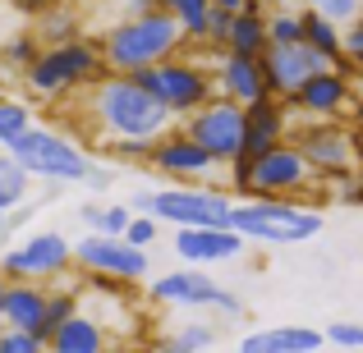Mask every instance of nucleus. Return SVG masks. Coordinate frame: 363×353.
Masks as SVG:
<instances>
[{
  "label": "nucleus",
  "instance_id": "27",
  "mask_svg": "<svg viewBox=\"0 0 363 353\" xmlns=\"http://www.w3.org/2000/svg\"><path fill=\"white\" fill-rule=\"evenodd\" d=\"M267 33H272V46L303 42V9H294V5H285V9H267Z\"/></svg>",
  "mask_w": 363,
  "mask_h": 353
},
{
  "label": "nucleus",
  "instance_id": "29",
  "mask_svg": "<svg viewBox=\"0 0 363 353\" xmlns=\"http://www.w3.org/2000/svg\"><path fill=\"white\" fill-rule=\"evenodd\" d=\"M83 221L88 230H101V234H124L133 221V207H83Z\"/></svg>",
  "mask_w": 363,
  "mask_h": 353
},
{
  "label": "nucleus",
  "instance_id": "38",
  "mask_svg": "<svg viewBox=\"0 0 363 353\" xmlns=\"http://www.w3.org/2000/svg\"><path fill=\"white\" fill-rule=\"evenodd\" d=\"M212 308H216V312H225V317H240V312H244V303L235 299L230 289H221V294H216V303H212Z\"/></svg>",
  "mask_w": 363,
  "mask_h": 353
},
{
  "label": "nucleus",
  "instance_id": "6",
  "mask_svg": "<svg viewBox=\"0 0 363 353\" xmlns=\"http://www.w3.org/2000/svg\"><path fill=\"white\" fill-rule=\"evenodd\" d=\"M9 151H14L18 161H23L28 175L37 179H51V184H83V179L92 175V161L83 147H74L65 133L55 129H23L14 142H9Z\"/></svg>",
  "mask_w": 363,
  "mask_h": 353
},
{
  "label": "nucleus",
  "instance_id": "26",
  "mask_svg": "<svg viewBox=\"0 0 363 353\" xmlns=\"http://www.w3.org/2000/svg\"><path fill=\"white\" fill-rule=\"evenodd\" d=\"M170 9H175L189 46H207V14H212V0H175Z\"/></svg>",
  "mask_w": 363,
  "mask_h": 353
},
{
  "label": "nucleus",
  "instance_id": "2",
  "mask_svg": "<svg viewBox=\"0 0 363 353\" xmlns=\"http://www.w3.org/2000/svg\"><path fill=\"white\" fill-rule=\"evenodd\" d=\"M101 60H106V69L116 74H138L147 69V64L157 60H170V55H179L189 46L184 28H179L175 9L166 5H152V9H138V14H124L116 23L101 33Z\"/></svg>",
  "mask_w": 363,
  "mask_h": 353
},
{
  "label": "nucleus",
  "instance_id": "34",
  "mask_svg": "<svg viewBox=\"0 0 363 353\" xmlns=\"http://www.w3.org/2000/svg\"><path fill=\"white\" fill-rule=\"evenodd\" d=\"M299 5H308V9H318V14L336 18L340 28H345V23H354V18L363 14V0H299Z\"/></svg>",
  "mask_w": 363,
  "mask_h": 353
},
{
  "label": "nucleus",
  "instance_id": "18",
  "mask_svg": "<svg viewBox=\"0 0 363 353\" xmlns=\"http://www.w3.org/2000/svg\"><path fill=\"white\" fill-rule=\"evenodd\" d=\"M290 124H285V101L281 97H257L244 106V151L240 156H262L267 147L285 142Z\"/></svg>",
  "mask_w": 363,
  "mask_h": 353
},
{
  "label": "nucleus",
  "instance_id": "17",
  "mask_svg": "<svg viewBox=\"0 0 363 353\" xmlns=\"http://www.w3.org/2000/svg\"><path fill=\"white\" fill-rule=\"evenodd\" d=\"M147 294H152L157 303H166V308H212L216 294H221V284H216L207 271H198V266L189 262L184 271H166V275H157Z\"/></svg>",
  "mask_w": 363,
  "mask_h": 353
},
{
  "label": "nucleus",
  "instance_id": "13",
  "mask_svg": "<svg viewBox=\"0 0 363 353\" xmlns=\"http://www.w3.org/2000/svg\"><path fill=\"white\" fill-rule=\"evenodd\" d=\"M327 55H318L308 42H290V46H267L262 51V69H267V88H272V97L281 101H294L299 97V88L313 79L318 69H327Z\"/></svg>",
  "mask_w": 363,
  "mask_h": 353
},
{
  "label": "nucleus",
  "instance_id": "24",
  "mask_svg": "<svg viewBox=\"0 0 363 353\" xmlns=\"http://www.w3.org/2000/svg\"><path fill=\"white\" fill-rule=\"evenodd\" d=\"M33 33L42 46H60V42H74V37H83V14L69 5V0H55L51 9H42V14L33 18Z\"/></svg>",
  "mask_w": 363,
  "mask_h": 353
},
{
  "label": "nucleus",
  "instance_id": "11",
  "mask_svg": "<svg viewBox=\"0 0 363 353\" xmlns=\"http://www.w3.org/2000/svg\"><path fill=\"white\" fill-rule=\"evenodd\" d=\"M69 266H74V243L55 230L28 234L23 243L0 253V271L14 275V280H55V275H65Z\"/></svg>",
  "mask_w": 363,
  "mask_h": 353
},
{
  "label": "nucleus",
  "instance_id": "39",
  "mask_svg": "<svg viewBox=\"0 0 363 353\" xmlns=\"http://www.w3.org/2000/svg\"><path fill=\"white\" fill-rule=\"evenodd\" d=\"M9 5H14V9H18V14H28V18H37V14H42V9H51V5H55V0H9Z\"/></svg>",
  "mask_w": 363,
  "mask_h": 353
},
{
  "label": "nucleus",
  "instance_id": "23",
  "mask_svg": "<svg viewBox=\"0 0 363 353\" xmlns=\"http://www.w3.org/2000/svg\"><path fill=\"white\" fill-rule=\"evenodd\" d=\"M272 46V33H267V9L248 5L240 14H230V33H225L221 51H240V55H262Z\"/></svg>",
  "mask_w": 363,
  "mask_h": 353
},
{
  "label": "nucleus",
  "instance_id": "20",
  "mask_svg": "<svg viewBox=\"0 0 363 353\" xmlns=\"http://www.w3.org/2000/svg\"><path fill=\"white\" fill-rule=\"evenodd\" d=\"M46 299H51V289L9 275V289H5V299H0V317H5V326L37 330V335L46 340Z\"/></svg>",
  "mask_w": 363,
  "mask_h": 353
},
{
  "label": "nucleus",
  "instance_id": "7",
  "mask_svg": "<svg viewBox=\"0 0 363 353\" xmlns=\"http://www.w3.org/2000/svg\"><path fill=\"white\" fill-rule=\"evenodd\" d=\"M133 79H138L143 88L157 92V97L175 110V120L194 115L203 101L216 97V74L207 69V64H198V60H184V55L157 60V64H147V69H138Z\"/></svg>",
  "mask_w": 363,
  "mask_h": 353
},
{
  "label": "nucleus",
  "instance_id": "42",
  "mask_svg": "<svg viewBox=\"0 0 363 353\" xmlns=\"http://www.w3.org/2000/svg\"><path fill=\"white\" fill-rule=\"evenodd\" d=\"M262 9H285V5H294V0H257Z\"/></svg>",
  "mask_w": 363,
  "mask_h": 353
},
{
  "label": "nucleus",
  "instance_id": "19",
  "mask_svg": "<svg viewBox=\"0 0 363 353\" xmlns=\"http://www.w3.org/2000/svg\"><path fill=\"white\" fill-rule=\"evenodd\" d=\"M345 101H350V79L327 64V69H318L308 83H303L299 97H294L290 106H299L303 115H313V120H336L340 110H345Z\"/></svg>",
  "mask_w": 363,
  "mask_h": 353
},
{
  "label": "nucleus",
  "instance_id": "10",
  "mask_svg": "<svg viewBox=\"0 0 363 353\" xmlns=\"http://www.w3.org/2000/svg\"><path fill=\"white\" fill-rule=\"evenodd\" d=\"M184 133H194V138L212 151L216 166H230V161L244 151V106L216 92V97L203 101L194 115H184Z\"/></svg>",
  "mask_w": 363,
  "mask_h": 353
},
{
  "label": "nucleus",
  "instance_id": "36",
  "mask_svg": "<svg viewBox=\"0 0 363 353\" xmlns=\"http://www.w3.org/2000/svg\"><path fill=\"white\" fill-rule=\"evenodd\" d=\"M327 345H336V349H363V326H354V321H331V326H327Z\"/></svg>",
  "mask_w": 363,
  "mask_h": 353
},
{
  "label": "nucleus",
  "instance_id": "32",
  "mask_svg": "<svg viewBox=\"0 0 363 353\" xmlns=\"http://www.w3.org/2000/svg\"><path fill=\"white\" fill-rule=\"evenodd\" d=\"M46 340L23 326H0V353H42Z\"/></svg>",
  "mask_w": 363,
  "mask_h": 353
},
{
  "label": "nucleus",
  "instance_id": "43",
  "mask_svg": "<svg viewBox=\"0 0 363 353\" xmlns=\"http://www.w3.org/2000/svg\"><path fill=\"white\" fill-rule=\"evenodd\" d=\"M0 326H5V317H0Z\"/></svg>",
  "mask_w": 363,
  "mask_h": 353
},
{
  "label": "nucleus",
  "instance_id": "1",
  "mask_svg": "<svg viewBox=\"0 0 363 353\" xmlns=\"http://www.w3.org/2000/svg\"><path fill=\"white\" fill-rule=\"evenodd\" d=\"M92 115H97V129L106 133V142L116 138L157 142L166 129H175V110L152 88H143L133 74H116V69H106L92 83Z\"/></svg>",
  "mask_w": 363,
  "mask_h": 353
},
{
  "label": "nucleus",
  "instance_id": "40",
  "mask_svg": "<svg viewBox=\"0 0 363 353\" xmlns=\"http://www.w3.org/2000/svg\"><path fill=\"white\" fill-rule=\"evenodd\" d=\"M83 184H88V188H97V193H106V188H111V175H106V170H97V166H92V175L83 179Z\"/></svg>",
  "mask_w": 363,
  "mask_h": 353
},
{
  "label": "nucleus",
  "instance_id": "12",
  "mask_svg": "<svg viewBox=\"0 0 363 353\" xmlns=\"http://www.w3.org/2000/svg\"><path fill=\"white\" fill-rule=\"evenodd\" d=\"M147 166L157 170V175L175 179V184H194V179H207L216 170V156L194 138V133H184V124H179V129H166L157 142H152Z\"/></svg>",
  "mask_w": 363,
  "mask_h": 353
},
{
  "label": "nucleus",
  "instance_id": "5",
  "mask_svg": "<svg viewBox=\"0 0 363 353\" xmlns=\"http://www.w3.org/2000/svg\"><path fill=\"white\" fill-rule=\"evenodd\" d=\"M101 74H106L101 46L88 42V37H74V42H60V46H42L37 60L23 69V83L37 97H60V92H74L83 83H97Z\"/></svg>",
  "mask_w": 363,
  "mask_h": 353
},
{
  "label": "nucleus",
  "instance_id": "9",
  "mask_svg": "<svg viewBox=\"0 0 363 353\" xmlns=\"http://www.w3.org/2000/svg\"><path fill=\"white\" fill-rule=\"evenodd\" d=\"M74 266H79L83 275H111V280L138 284V280H147V248L129 243L124 234L92 230L88 238L74 243Z\"/></svg>",
  "mask_w": 363,
  "mask_h": 353
},
{
  "label": "nucleus",
  "instance_id": "35",
  "mask_svg": "<svg viewBox=\"0 0 363 353\" xmlns=\"http://www.w3.org/2000/svg\"><path fill=\"white\" fill-rule=\"evenodd\" d=\"M157 230H161V221L152 212H133V221H129V230H124V238L129 243H138V248H152L157 243Z\"/></svg>",
  "mask_w": 363,
  "mask_h": 353
},
{
  "label": "nucleus",
  "instance_id": "14",
  "mask_svg": "<svg viewBox=\"0 0 363 353\" xmlns=\"http://www.w3.org/2000/svg\"><path fill=\"white\" fill-rule=\"evenodd\" d=\"M294 142H299V151L308 156V166L318 170V175L340 179L354 166V138H350L345 129H336V124H327V120H318L313 129H299Z\"/></svg>",
  "mask_w": 363,
  "mask_h": 353
},
{
  "label": "nucleus",
  "instance_id": "4",
  "mask_svg": "<svg viewBox=\"0 0 363 353\" xmlns=\"http://www.w3.org/2000/svg\"><path fill=\"white\" fill-rule=\"evenodd\" d=\"M230 225L248 243H308L322 234V212L299 197H240Z\"/></svg>",
  "mask_w": 363,
  "mask_h": 353
},
{
  "label": "nucleus",
  "instance_id": "21",
  "mask_svg": "<svg viewBox=\"0 0 363 353\" xmlns=\"http://www.w3.org/2000/svg\"><path fill=\"white\" fill-rule=\"evenodd\" d=\"M322 345H327V330H313V326H272L240 340L244 353H318Z\"/></svg>",
  "mask_w": 363,
  "mask_h": 353
},
{
  "label": "nucleus",
  "instance_id": "31",
  "mask_svg": "<svg viewBox=\"0 0 363 353\" xmlns=\"http://www.w3.org/2000/svg\"><path fill=\"white\" fill-rule=\"evenodd\" d=\"M37 51H42V42H37V33H18L14 42H5V51H0V60H5V64H14V69L23 74L28 64L37 60Z\"/></svg>",
  "mask_w": 363,
  "mask_h": 353
},
{
  "label": "nucleus",
  "instance_id": "16",
  "mask_svg": "<svg viewBox=\"0 0 363 353\" xmlns=\"http://www.w3.org/2000/svg\"><path fill=\"white\" fill-rule=\"evenodd\" d=\"M216 92L230 101H248L257 97H272V88H267V69H262V55H240V51H221V60H216Z\"/></svg>",
  "mask_w": 363,
  "mask_h": 353
},
{
  "label": "nucleus",
  "instance_id": "41",
  "mask_svg": "<svg viewBox=\"0 0 363 353\" xmlns=\"http://www.w3.org/2000/svg\"><path fill=\"white\" fill-rule=\"evenodd\" d=\"M14 207H18V197L9 193V188H0V216H5V212H14Z\"/></svg>",
  "mask_w": 363,
  "mask_h": 353
},
{
  "label": "nucleus",
  "instance_id": "37",
  "mask_svg": "<svg viewBox=\"0 0 363 353\" xmlns=\"http://www.w3.org/2000/svg\"><path fill=\"white\" fill-rule=\"evenodd\" d=\"M345 60L363 69V14L354 18V23H345Z\"/></svg>",
  "mask_w": 363,
  "mask_h": 353
},
{
  "label": "nucleus",
  "instance_id": "15",
  "mask_svg": "<svg viewBox=\"0 0 363 353\" xmlns=\"http://www.w3.org/2000/svg\"><path fill=\"white\" fill-rule=\"evenodd\" d=\"M248 238L235 225H184L175 230V253L194 266H216V262H235L244 253Z\"/></svg>",
  "mask_w": 363,
  "mask_h": 353
},
{
  "label": "nucleus",
  "instance_id": "3",
  "mask_svg": "<svg viewBox=\"0 0 363 353\" xmlns=\"http://www.w3.org/2000/svg\"><path fill=\"white\" fill-rule=\"evenodd\" d=\"M318 170L299 151V142H276L262 156H235L230 161V188L240 197H303L313 188Z\"/></svg>",
  "mask_w": 363,
  "mask_h": 353
},
{
  "label": "nucleus",
  "instance_id": "28",
  "mask_svg": "<svg viewBox=\"0 0 363 353\" xmlns=\"http://www.w3.org/2000/svg\"><path fill=\"white\" fill-rule=\"evenodd\" d=\"M216 345H221L216 326H203V321H184V326L166 340V349H175V353H198V349H216Z\"/></svg>",
  "mask_w": 363,
  "mask_h": 353
},
{
  "label": "nucleus",
  "instance_id": "8",
  "mask_svg": "<svg viewBox=\"0 0 363 353\" xmlns=\"http://www.w3.org/2000/svg\"><path fill=\"white\" fill-rule=\"evenodd\" d=\"M235 197L207 184H170V188H152V216L175 230L184 225H230Z\"/></svg>",
  "mask_w": 363,
  "mask_h": 353
},
{
  "label": "nucleus",
  "instance_id": "33",
  "mask_svg": "<svg viewBox=\"0 0 363 353\" xmlns=\"http://www.w3.org/2000/svg\"><path fill=\"white\" fill-rule=\"evenodd\" d=\"M69 312H79V294L74 289H51V299H46V340H51V330L60 326Z\"/></svg>",
  "mask_w": 363,
  "mask_h": 353
},
{
  "label": "nucleus",
  "instance_id": "22",
  "mask_svg": "<svg viewBox=\"0 0 363 353\" xmlns=\"http://www.w3.org/2000/svg\"><path fill=\"white\" fill-rule=\"evenodd\" d=\"M106 345L111 340H106V330H101V321L88 317V312H69V317L51 330V340H46V349H55V353H101Z\"/></svg>",
  "mask_w": 363,
  "mask_h": 353
},
{
  "label": "nucleus",
  "instance_id": "25",
  "mask_svg": "<svg viewBox=\"0 0 363 353\" xmlns=\"http://www.w3.org/2000/svg\"><path fill=\"white\" fill-rule=\"evenodd\" d=\"M303 42H308L318 55H327L331 64L345 60V28H340L336 18H327V14H318V9H308V5H303Z\"/></svg>",
  "mask_w": 363,
  "mask_h": 353
},
{
  "label": "nucleus",
  "instance_id": "30",
  "mask_svg": "<svg viewBox=\"0 0 363 353\" xmlns=\"http://www.w3.org/2000/svg\"><path fill=\"white\" fill-rule=\"evenodd\" d=\"M23 129H33V110L23 101H0V147H9Z\"/></svg>",
  "mask_w": 363,
  "mask_h": 353
}]
</instances>
